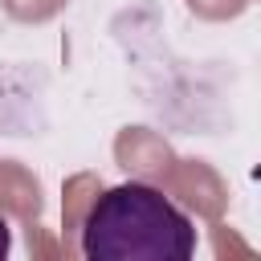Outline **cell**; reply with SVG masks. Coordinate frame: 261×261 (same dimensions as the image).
Masks as SVG:
<instances>
[{
	"label": "cell",
	"mask_w": 261,
	"mask_h": 261,
	"mask_svg": "<svg viewBox=\"0 0 261 261\" xmlns=\"http://www.w3.org/2000/svg\"><path fill=\"white\" fill-rule=\"evenodd\" d=\"M82 253L90 261H188L196 224L151 184L106 188L82 220Z\"/></svg>",
	"instance_id": "obj_1"
},
{
	"label": "cell",
	"mask_w": 261,
	"mask_h": 261,
	"mask_svg": "<svg viewBox=\"0 0 261 261\" xmlns=\"http://www.w3.org/2000/svg\"><path fill=\"white\" fill-rule=\"evenodd\" d=\"M8 249H12V232H8V224H4V216H0V261L8 257Z\"/></svg>",
	"instance_id": "obj_2"
}]
</instances>
